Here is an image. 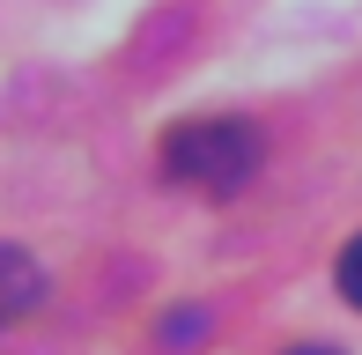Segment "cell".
Masks as SVG:
<instances>
[{"mask_svg":"<svg viewBox=\"0 0 362 355\" xmlns=\"http://www.w3.org/2000/svg\"><path fill=\"white\" fill-rule=\"evenodd\" d=\"M267 163V141L252 119H185L163 134V170L207 200H237Z\"/></svg>","mask_w":362,"mask_h":355,"instance_id":"obj_1","label":"cell"},{"mask_svg":"<svg viewBox=\"0 0 362 355\" xmlns=\"http://www.w3.org/2000/svg\"><path fill=\"white\" fill-rule=\"evenodd\" d=\"M37 303H45V267L30 260L23 245H0V326L30 318Z\"/></svg>","mask_w":362,"mask_h":355,"instance_id":"obj_2","label":"cell"},{"mask_svg":"<svg viewBox=\"0 0 362 355\" xmlns=\"http://www.w3.org/2000/svg\"><path fill=\"white\" fill-rule=\"evenodd\" d=\"M333 281H340V296H348L355 311H362V230L348 237V245H340V260H333Z\"/></svg>","mask_w":362,"mask_h":355,"instance_id":"obj_3","label":"cell"},{"mask_svg":"<svg viewBox=\"0 0 362 355\" xmlns=\"http://www.w3.org/2000/svg\"><path fill=\"white\" fill-rule=\"evenodd\" d=\"M288 355H333V348H288Z\"/></svg>","mask_w":362,"mask_h":355,"instance_id":"obj_4","label":"cell"}]
</instances>
